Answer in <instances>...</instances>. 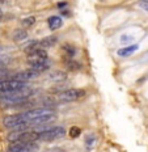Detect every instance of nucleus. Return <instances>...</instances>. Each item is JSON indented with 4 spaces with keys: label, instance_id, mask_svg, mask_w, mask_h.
Segmentation results:
<instances>
[{
    "label": "nucleus",
    "instance_id": "obj_6",
    "mask_svg": "<svg viewBox=\"0 0 148 152\" xmlns=\"http://www.w3.org/2000/svg\"><path fill=\"white\" fill-rule=\"evenodd\" d=\"M28 64L32 66H38V64H45V63H49V56H47V53L45 48H37L35 51L28 54Z\"/></svg>",
    "mask_w": 148,
    "mask_h": 152
},
{
    "label": "nucleus",
    "instance_id": "obj_8",
    "mask_svg": "<svg viewBox=\"0 0 148 152\" xmlns=\"http://www.w3.org/2000/svg\"><path fill=\"white\" fill-rule=\"evenodd\" d=\"M37 148L34 143H12L7 152H35Z\"/></svg>",
    "mask_w": 148,
    "mask_h": 152
},
{
    "label": "nucleus",
    "instance_id": "obj_21",
    "mask_svg": "<svg viewBox=\"0 0 148 152\" xmlns=\"http://www.w3.org/2000/svg\"><path fill=\"white\" fill-rule=\"evenodd\" d=\"M59 7L62 8V7H66V1H62V3H59Z\"/></svg>",
    "mask_w": 148,
    "mask_h": 152
},
{
    "label": "nucleus",
    "instance_id": "obj_12",
    "mask_svg": "<svg viewBox=\"0 0 148 152\" xmlns=\"http://www.w3.org/2000/svg\"><path fill=\"white\" fill-rule=\"evenodd\" d=\"M62 24H63V21H62V19H60L59 16H51L49 19V28L51 30L59 29L60 26H62Z\"/></svg>",
    "mask_w": 148,
    "mask_h": 152
},
{
    "label": "nucleus",
    "instance_id": "obj_20",
    "mask_svg": "<svg viewBox=\"0 0 148 152\" xmlns=\"http://www.w3.org/2000/svg\"><path fill=\"white\" fill-rule=\"evenodd\" d=\"M95 140H96V139H95V136H89V138H88V140H87V144L90 145V144H92V143L95 142Z\"/></svg>",
    "mask_w": 148,
    "mask_h": 152
},
{
    "label": "nucleus",
    "instance_id": "obj_11",
    "mask_svg": "<svg viewBox=\"0 0 148 152\" xmlns=\"http://www.w3.org/2000/svg\"><path fill=\"white\" fill-rule=\"evenodd\" d=\"M138 45H130L127 47H123V48H119L118 50V55L119 56H130L131 54H134L135 51L138 50Z\"/></svg>",
    "mask_w": 148,
    "mask_h": 152
},
{
    "label": "nucleus",
    "instance_id": "obj_15",
    "mask_svg": "<svg viewBox=\"0 0 148 152\" xmlns=\"http://www.w3.org/2000/svg\"><path fill=\"white\" fill-rule=\"evenodd\" d=\"M13 38L16 39V41H20V39L26 38V32H25V30H21V29L16 30V32H14V34H13Z\"/></svg>",
    "mask_w": 148,
    "mask_h": 152
},
{
    "label": "nucleus",
    "instance_id": "obj_19",
    "mask_svg": "<svg viewBox=\"0 0 148 152\" xmlns=\"http://www.w3.org/2000/svg\"><path fill=\"white\" fill-rule=\"evenodd\" d=\"M47 152H66V151L62 150V148H59V147H55V148H50Z\"/></svg>",
    "mask_w": 148,
    "mask_h": 152
},
{
    "label": "nucleus",
    "instance_id": "obj_16",
    "mask_svg": "<svg viewBox=\"0 0 148 152\" xmlns=\"http://www.w3.org/2000/svg\"><path fill=\"white\" fill-rule=\"evenodd\" d=\"M81 134V130L79 129V127H71V129H69V136H71V138H77V136H79Z\"/></svg>",
    "mask_w": 148,
    "mask_h": 152
},
{
    "label": "nucleus",
    "instance_id": "obj_14",
    "mask_svg": "<svg viewBox=\"0 0 148 152\" xmlns=\"http://www.w3.org/2000/svg\"><path fill=\"white\" fill-rule=\"evenodd\" d=\"M51 80H54V81H63V80H66V74L59 72V71L54 72V74L51 75Z\"/></svg>",
    "mask_w": 148,
    "mask_h": 152
},
{
    "label": "nucleus",
    "instance_id": "obj_9",
    "mask_svg": "<svg viewBox=\"0 0 148 152\" xmlns=\"http://www.w3.org/2000/svg\"><path fill=\"white\" fill-rule=\"evenodd\" d=\"M38 75H40V74H37L34 69L28 68V69H24V71L17 72V74L13 76V79H14V80H19V81H22V83L28 84V81L33 80V79H35Z\"/></svg>",
    "mask_w": 148,
    "mask_h": 152
},
{
    "label": "nucleus",
    "instance_id": "obj_2",
    "mask_svg": "<svg viewBox=\"0 0 148 152\" xmlns=\"http://www.w3.org/2000/svg\"><path fill=\"white\" fill-rule=\"evenodd\" d=\"M32 93H33V90L26 85V87L21 88V89L0 95V101L5 106H8V108H17L19 105L28 101L29 97L32 96Z\"/></svg>",
    "mask_w": 148,
    "mask_h": 152
},
{
    "label": "nucleus",
    "instance_id": "obj_13",
    "mask_svg": "<svg viewBox=\"0 0 148 152\" xmlns=\"http://www.w3.org/2000/svg\"><path fill=\"white\" fill-rule=\"evenodd\" d=\"M62 48H63V51H64V53L67 54L68 56H71V58L75 56V54H76V47H75L74 45H71V43H66Z\"/></svg>",
    "mask_w": 148,
    "mask_h": 152
},
{
    "label": "nucleus",
    "instance_id": "obj_4",
    "mask_svg": "<svg viewBox=\"0 0 148 152\" xmlns=\"http://www.w3.org/2000/svg\"><path fill=\"white\" fill-rule=\"evenodd\" d=\"M3 123H4V126L7 129L13 130V131H22V130H26L29 127V123L24 118L22 113L7 115L4 118V121H3Z\"/></svg>",
    "mask_w": 148,
    "mask_h": 152
},
{
    "label": "nucleus",
    "instance_id": "obj_23",
    "mask_svg": "<svg viewBox=\"0 0 148 152\" xmlns=\"http://www.w3.org/2000/svg\"><path fill=\"white\" fill-rule=\"evenodd\" d=\"M142 1H148V0H142Z\"/></svg>",
    "mask_w": 148,
    "mask_h": 152
},
{
    "label": "nucleus",
    "instance_id": "obj_18",
    "mask_svg": "<svg viewBox=\"0 0 148 152\" xmlns=\"http://www.w3.org/2000/svg\"><path fill=\"white\" fill-rule=\"evenodd\" d=\"M34 22H35L34 17H26V19L22 20V25L24 26H32V25H34Z\"/></svg>",
    "mask_w": 148,
    "mask_h": 152
},
{
    "label": "nucleus",
    "instance_id": "obj_7",
    "mask_svg": "<svg viewBox=\"0 0 148 152\" xmlns=\"http://www.w3.org/2000/svg\"><path fill=\"white\" fill-rule=\"evenodd\" d=\"M24 87H26V83H22V81H19V80H14L13 77L5 79V80L0 81V95H3V93L13 92V90L21 89V88H24Z\"/></svg>",
    "mask_w": 148,
    "mask_h": 152
},
{
    "label": "nucleus",
    "instance_id": "obj_3",
    "mask_svg": "<svg viewBox=\"0 0 148 152\" xmlns=\"http://www.w3.org/2000/svg\"><path fill=\"white\" fill-rule=\"evenodd\" d=\"M37 132H38V140L53 142L56 140V139H62L66 135V129L62 126H54V127L37 130Z\"/></svg>",
    "mask_w": 148,
    "mask_h": 152
},
{
    "label": "nucleus",
    "instance_id": "obj_5",
    "mask_svg": "<svg viewBox=\"0 0 148 152\" xmlns=\"http://www.w3.org/2000/svg\"><path fill=\"white\" fill-rule=\"evenodd\" d=\"M83 97H85V90L80 89V88H71V89H66L59 93L58 98L62 102H74L79 101Z\"/></svg>",
    "mask_w": 148,
    "mask_h": 152
},
{
    "label": "nucleus",
    "instance_id": "obj_17",
    "mask_svg": "<svg viewBox=\"0 0 148 152\" xmlns=\"http://www.w3.org/2000/svg\"><path fill=\"white\" fill-rule=\"evenodd\" d=\"M5 79H9V71L3 68V67H0V81L5 80Z\"/></svg>",
    "mask_w": 148,
    "mask_h": 152
},
{
    "label": "nucleus",
    "instance_id": "obj_10",
    "mask_svg": "<svg viewBox=\"0 0 148 152\" xmlns=\"http://www.w3.org/2000/svg\"><path fill=\"white\" fill-rule=\"evenodd\" d=\"M56 41H58V37L56 35H49V37H45L43 39H41L40 41V47L41 48H47V47H51L54 46V45L56 43Z\"/></svg>",
    "mask_w": 148,
    "mask_h": 152
},
{
    "label": "nucleus",
    "instance_id": "obj_22",
    "mask_svg": "<svg viewBox=\"0 0 148 152\" xmlns=\"http://www.w3.org/2000/svg\"><path fill=\"white\" fill-rule=\"evenodd\" d=\"M3 16V12H1V9H0V17H1Z\"/></svg>",
    "mask_w": 148,
    "mask_h": 152
},
{
    "label": "nucleus",
    "instance_id": "obj_1",
    "mask_svg": "<svg viewBox=\"0 0 148 152\" xmlns=\"http://www.w3.org/2000/svg\"><path fill=\"white\" fill-rule=\"evenodd\" d=\"M24 118L26 119V122L29 123V126L32 124H42L47 123L50 121L55 119L56 113L50 108H38V109H30L22 113Z\"/></svg>",
    "mask_w": 148,
    "mask_h": 152
}]
</instances>
